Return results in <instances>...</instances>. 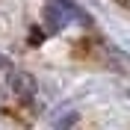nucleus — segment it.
Returning <instances> with one entry per match:
<instances>
[{"mask_svg":"<svg viewBox=\"0 0 130 130\" xmlns=\"http://www.w3.org/2000/svg\"><path fill=\"white\" fill-rule=\"evenodd\" d=\"M39 98V86L24 68L9 62L0 53V109H18V106H32Z\"/></svg>","mask_w":130,"mask_h":130,"instance_id":"obj_1","label":"nucleus"},{"mask_svg":"<svg viewBox=\"0 0 130 130\" xmlns=\"http://www.w3.org/2000/svg\"><path fill=\"white\" fill-rule=\"evenodd\" d=\"M44 18H47V27H50V30L59 32V30H68L71 24H80L86 15L80 12V6H77L74 0H47Z\"/></svg>","mask_w":130,"mask_h":130,"instance_id":"obj_2","label":"nucleus"}]
</instances>
